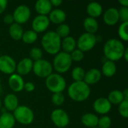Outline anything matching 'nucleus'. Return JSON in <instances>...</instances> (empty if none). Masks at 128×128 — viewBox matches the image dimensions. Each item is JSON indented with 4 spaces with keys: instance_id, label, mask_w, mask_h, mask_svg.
<instances>
[{
    "instance_id": "obj_1",
    "label": "nucleus",
    "mask_w": 128,
    "mask_h": 128,
    "mask_svg": "<svg viewBox=\"0 0 128 128\" xmlns=\"http://www.w3.org/2000/svg\"><path fill=\"white\" fill-rule=\"evenodd\" d=\"M125 49L124 44L120 40L111 38L106 41L103 50L106 58L115 62L123 58Z\"/></svg>"
},
{
    "instance_id": "obj_2",
    "label": "nucleus",
    "mask_w": 128,
    "mask_h": 128,
    "mask_svg": "<svg viewBox=\"0 0 128 128\" xmlns=\"http://www.w3.org/2000/svg\"><path fill=\"white\" fill-rule=\"evenodd\" d=\"M68 94L71 100L76 102H82L89 98L91 88L83 81L74 82L68 87Z\"/></svg>"
},
{
    "instance_id": "obj_3",
    "label": "nucleus",
    "mask_w": 128,
    "mask_h": 128,
    "mask_svg": "<svg viewBox=\"0 0 128 128\" xmlns=\"http://www.w3.org/2000/svg\"><path fill=\"white\" fill-rule=\"evenodd\" d=\"M61 44L62 39L54 31L46 32L41 38L42 47L50 55H56L60 52Z\"/></svg>"
},
{
    "instance_id": "obj_4",
    "label": "nucleus",
    "mask_w": 128,
    "mask_h": 128,
    "mask_svg": "<svg viewBox=\"0 0 128 128\" xmlns=\"http://www.w3.org/2000/svg\"><path fill=\"white\" fill-rule=\"evenodd\" d=\"M45 83L47 89L52 94L62 93L67 86L64 78L57 73H52L47 76L46 78Z\"/></svg>"
},
{
    "instance_id": "obj_5",
    "label": "nucleus",
    "mask_w": 128,
    "mask_h": 128,
    "mask_svg": "<svg viewBox=\"0 0 128 128\" xmlns=\"http://www.w3.org/2000/svg\"><path fill=\"white\" fill-rule=\"evenodd\" d=\"M72 60L70 54L64 52H59L55 55L52 68L57 72V74H64L69 70L72 65Z\"/></svg>"
},
{
    "instance_id": "obj_6",
    "label": "nucleus",
    "mask_w": 128,
    "mask_h": 128,
    "mask_svg": "<svg viewBox=\"0 0 128 128\" xmlns=\"http://www.w3.org/2000/svg\"><path fill=\"white\" fill-rule=\"evenodd\" d=\"M13 116L16 122L23 125L32 124L34 118L32 110L25 105L19 106L14 111Z\"/></svg>"
},
{
    "instance_id": "obj_7",
    "label": "nucleus",
    "mask_w": 128,
    "mask_h": 128,
    "mask_svg": "<svg viewBox=\"0 0 128 128\" xmlns=\"http://www.w3.org/2000/svg\"><path fill=\"white\" fill-rule=\"evenodd\" d=\"M98 38L95 34L85 32L82 34L76 40L77 49L82 52H88L92 50L97 44Z\"/></svg>"
},
{
    "instance_id": "obj_8",
    "label": "nucleus",
    "mask_w": 128,
    "mask_h": 128,
    "mask_svg": "<svg viewBox=\"0 0 128 128\" xmlns=\"http://www.w3.org/2000/svg\"><path fill=\"white\" fill-rule=\"evenodd\" d=\"M32 70L37 76L40 78H46L52 74L53 68L49 61L41 58L36 62H33Z\"/></svg>"
},
{
    "instance_id": "obj_9",
    "label": "nucleus",
    "mask_w": 128,
    "mask_h": 128,
    "mask_svg": "<svg viewBox=\"0 0 128 128\" xmlns=\"http://www.w3.org/2000/svg\"><path fill=\"white\" fill-rule=\"evenodd\" d=\"M50 118L58 128H65L70 122L68 114L62 109L54 110L51 113Z\"/></svg>"
},
{
    "instance_id": "obj_10",
    "label": "nucleus",
    "mask_w": 128,
    "mask_h": 128,
    "mask_svg": "<svg viewBox=\"0 0 128 128\" xmlns=\"http://www.w3.org/2000/svg\"><path fill=\"white\" fill-rule=\"evenodd\" d=\"M14 22L21 25L28 21L31 17V10L26 4H20L17 6L12 14Z\"/></svg>"
},
{
    "instance_id": "obj_11",
    "label": "nucleus",
    "mask_w": 128,
    "mask_h": 128,
    "mask_svg": "<svg viewBox=\"0 0 128 128\" xmlns=\"http://www.w3.org/2000/svg\"><path fill=\"white\" fill-rule=\"evenodd\" d=\"M16 63L14 59L8 56L2 55L0 56V71L4 74L11 75L16 71Z\"/></svg>"
},
{
    "instance_id": "obj_12",
    "label": "nucleus",
    "mask_w": 128,
    "mask_h": 128,
    "mask_svg": "<svg viewBox=\"0 0 128 128\" xmlns=\"http://www.w3.org/2000/svg\"><path fill=\"white\" fill-rule=\"evenodd\" d=\"M50 22L47 16L44 15H38L36 16L32 22V30L38 33L44 32L49 27Z\"/></svg>"
},
{
    "instance_id": "obj_13",
    "label": "nucleus",
    "mask_w": 128,
    "mask_h": 128,
    "mask_svg": "<svg viewBox=\"0 0 128 128\" xmlns=\"http://www.w3.org/2000/svg\"><path fill=\"white\" fill-rule=\"evenodd\" d=\"M93 108L95 112L101 116H106L112 109V104L106 98H99L94 101Z\"/></svg>"
},
{
    "instance_id": "obj_14",
    "label": "nucleus",
    "mask_w": 128,
    "mask_h": 128,
    "mask_svg": "<svg viewBox=\"0 0 128 128\" xmlns=\"http://www.w3.org/2000/svg\"><path fill=\"white\" fill-rule=\"evenodd\" d=\"M104 22L109 26L116 25L119 21L118 9L116 8H110L105 10L103 15Z\"/></svg>"
},
{
    "instance_id": "obj_15",
    "label": "nucleus",
    "mask_w": 128,
    "mask_h": 128,
    "mask_svg": "<svg viewBox=\"0 0 128 128\" xmlns=\"http://www.w3.org/2000/svg\"><path fill=\"white\" fill-rule=\"evenodd\" d=\"M33 61L29 58H24L16 64V71L20 76H25L28 74L32 70Z\"/></svg>"
},
{
    "instance_id": "obj_16",
    "label": "nucleus",
    "mask_w": 128,
    "mask_h": 128,
    "mask_svg": "<svg viewBox=\"0 0 128 128\" xmlns=\"http://www.w3.org/2000/svg\"><path fill=\"white\" fill-rule=\"evenodd\" d=\"M8 86L14 92H20L23 90L24 80L21 76L17 74H13L10 75L8 78Z\"/></svg>"
},
{
    "instance_id": "obj_17",
    "label": "nucleus",
    "mask_w": 128,
    "mask_h": 128,
    "mask_svg": "<svg viewBox=\"0 0 128 128\" xmlns=\"http://www.w3.org/2000/svg\"><path fill=\"white\" fill-rule=\"evenodd\" d=\"M101 77H102V74L99 69L92 68L88 70L87 72H86L83 82L90 86L92 85L97 84L100 80Z\"/></svg>"
},
{
    "instance_id": "obj_18",
    "label": "nucleus",
    "mask_w": 128,
    "mask_h": 128,
    "mask_svg": "<svg viewBox=\"0 0 128 128\" xmlns=\"http://www.w3.org/2000/svg\"><path fill=\"white\" fill-rule=\"evenodd\" d=\"M67 17V14L62 9L60 8H56L54 10H52L50 13L49 14V20L50 22L54 23V24H62L65 21Z\"/></svg>"
},
{
    "instance_id": "obj_19",
    "label": "nucleus",
    "mask_w": 128,
    "mask_h": 128,
    "mask_svg": "<svg viewBox=\"0 0 128 128\" xmlns=\"http://www.w3.org/2000/svg\"><path fill=\"white\" fill-rule=\"evenodd\" d=\"M3 104L7 112H14L19 106V100L14 94H8L4 97Z\"/></svg>"
},
{
    "instance_id": "obj_20",
    "label": "nucleus",
    "mask_w": 128,
    "mask_h": 128,
    "mask_svg": "<svg viewBox=\"0 0 128 128\" xmlns=\"http://www.w3.org/2000/svg\"><path fill=\"white\" fill-rule=\"evenodd\" d=\"M34 8L38 15L46 16L52 10V6L50 0H38L35 2Z\"/></svg>"
},
{
    "instance_id": "obj_21",
    "label": "nucleus",
    "mask_w": 128,
    "mask_h": 128,
    "mask_svg": "<svg viewBox=\"0 0 128 128\" xmlns=\"http://www.w3.org/2000/svg\"><path fill=\"white\" fill-rule=\"evenodd\" d=\"M86 11L90 17L94 19L101 16L104 12L102 5L97 2H89L86 7Z\"/></svg>"
},
{
    "instance_id": "obj_22",
    "label": "nucleus",
    "mask_w": 128,
    "mask_h": 128,
    "mask_svg": "<svg viewBox=\"0 0 128 128\" xmlns=\"http://www.w3.org/2000/svg\"><path fill=\"white\" fill-rule=\"evenodd\" d=\"M98 119L99 118L97 115L91 112H88L82 116L81 122L85 127L88 128H98Z\"/></svg>"
},
{
    "instance_id": "obj_23",
    "label": "nucleus",
    "mask_w": 128,
    "mask_h": 128,
    "mask_svg": "<svg viewBox=\"0 0 128 128\" xmlns=\"http://www.w3.org/2000/svg\"><path fill=\"white\" fill-rule=\"evenodd\" d=\"M15 123L16 121L12 113L4 112L0 116V128H14Z\"/></svg>"
},
{
    "instance_id": "obj_24",
    "label": "nucleus",
    "mask_w": 128,
    "mask_h": 128,
    "mask_svg": "<svg viewBox=\"0 0 128 128\" xmlns=\"http://www.w3.org/2000/svg\"><path fill=\"white\" fill-rule=\"evenodd\" d=\"M76 47V40L72 36H68L63 39H62L61 48H62L63 52L70 54Z\"/></svg>"
},
{
    "instance_id": "obj_25",
    "label": "nucleus",
    "mask_w": 128,
    "mask_h": 128,
    "mask_svg": "<svg viewBox=\"0 0 128 128\" xmlns=\"http://www.w3.org/2000/svg\"><path fill=\"white\" fill-rule=\"evenodd\" d=\"M117 71V67L114 62L106 60L102 65L101 68V74L106 76V77H112L113 76Z\"/></svg>"
},
{
    "instance_id": "obj_26",
    "label": "nucleus",
    "mask_w": 128,
    "mask_h": 128,
    "mask_svg": "<svg viewBox=\"0 0 128 128\" xmlns=\"http://www.w3.org/2000/svg\"><path fill=\"white\" fill-rule=\"evenodd\" d=\"M83 27L86 32L94 34L99 28V24L96 19L88 16L83 21Z\"/></svg>"
},
{
    "instance_id": "obj_27",
    "label": "nucleus",
    "mask_w": 128,
    "mask_h": 128,
    "mask_svg": "<svg viewBox=\"0 0 128 128\" xmlns=\"http://www.w3.org/2000/svg\"><path fill=\"white\" fill-rule=\"evenodd\" d=\"M9 34L10 38L14 40H20L22 39V34H23V28L21 26V25H19L16 22H14L9 26L8 29Z\"/></svg>"
},
{
    "instance_id": "obj_28",
    "label": "nucleus",
    "mask_w": 128,
    "mask_h": 128,
    "mask_svg": "<svg viewBox=\"0 0 128 128\" xmlns=\"http://www.w3.org/2000/svg\"><path fill=\"white\" fill-rule=\"evenodd\" d=\"M107 100L110 101V103L111 104L118 105L124 100V98L122 91L115 89L110 92V94H108V97H107Z\"/></svg>"
},
{
    "instance_id": "obj_29",
    "label": "nucleus",
    "mask_w": 128,
    "mask_h": 128,
    "mask_svg": "<svg viewBox=\"0 0 128 128\" xmlns=\"http://www.w3.org/2000/svg\"><path fill=\"white\" fill-rule=\"evenodd\" d=\"M22 40L26 44H32L38 40V34L32 30H27L23 32Z\"/></svg>"
},
{
    "instance_id": "obj_30",
    "label": "nucleus",
    "mask_w": 128,
    "mask_h": 128,
    "mask_svg": "<svg viewBox=\"0 0 128 128\" xmlns=\"http://www.w3.org/2000/svg\"><path fill=\"white\" fill-rule=\"evenodd\" d=\"M86 74V70L81 67H76L72 70L71 77L74 82L83 81Z\"/></svg>"
},
{
    "instance_id": "obj_31",
    "label": "nucleus",
    "mask_w": 128,
    "mask_h": 128,
    "mask_svg": "<svg viewBox=\"0 0 128 128\" xmlns=\"http://www.w3.org/2000/svg\"><path fill=\"white\" fill-rule=\"evenodd\" d=\"M70 32V28L68 24L62 23L58 26L56 33L60 37L61 39H63L68 36H69Z\"/></svg>"
},
{
    "instance_id": "obj_32",
    "label": "nucleus",
    "mask_w": 128,
    "mask_h": 128,
    "mask_svg": "<svg viewBox=\"0 0 128 128\" xmlns=\"http://www.w3.org/2000/svg\"><path fill=\"white\" fill-rule=\"evenodd\" d=\"M128 22H122V24H120V26H118V36L124 41H128Z\"/></svg>"
},
{
    "instance_id": "obj_33",
    "label": "nucleus",
    "mask_w": 128,
    "mask_h": 128,
    "mask_svg": "<svg viewBox=\"0 0 128 128\" xmlns=\"http://www.w3.org/2000/svg\"><path fill=\"white\" fill-rule=\"evenodd\" d=\"M112 124L111 118L108 116H102L98 119V128H110Z\"/></svg>"
},
{
    "instance_id": "obj_34",
    "label": "nucleus",
    "mask_w": 128,
    "mask_h": 128,
    "mask_svg": "<svg viewBox=\"0 0 128 128\" xmlns=\"http://www.w3.org/2000/svg\"><path fill=\"white\" fill-rule=\"evenodd\" d=\"M29 56H30V58H29L30 59H32L33 62H36V61L42 58L43 52H42L41 49H40L38 47H33L32 49H31V50L29 52Z\"/></svg>"
},
{
    "instance_id": "obj_35",
    "label": "nucleus",
    "mask_w": 128,
    "mask_h": 128,
    "mask_svg": "<svg viewBox=\"0 0 128 128\" xmlns=\"http://www.w3.org/2000/svg\"><path fill=\"white\" fill-rule=\"evenodd\" d=\"M118 112L121 116L124 118L128 117V100H124L121 104H118Z\"/></svg>"
},
{
    "instance_id": "obj_36",
    "label": "nucleus",
    "mask_w": 128,
    "mask_h": 128,
    "mask_svg": "<svg viewBox=\"0 0 128 128\" xmlns=\"http://www.w3.org/2000/svg\"><path fill=\"white\" fill-rule=\"evenodd\" d=\"M51 100L54 105L61 106L64 104L65 98L62 93H55V94H52Z\"/></svg>"
},
{
    "instance_id": "obj_37",
    "label": "nucleus",
    "mask_w": 128,
    "mask_h": 128,
    "mask_svg": "<svg viewBox=\"0 0 128 128\" xmlns=\"http://www.w3.org/2000/svg\"><path fill=\"white\" fill-rule=\"evenodd\" d=\"M70 56L72 62H81L84 58V52L78 49H76L72 52H70Z\"/></svg>"
},
{
    "instance_id": "obj_38",
    "label": "nucleus",
    "mask_w": 128,
    "mask_h": 128,
    "mask_svg": "<svg viewBox=\"0 0 128 128\" xmlns=\"http://www.w3.org/2000/svg\"><path fill=\"white\" fill-rule=\"evenodd\" d=\"M119 20H122V22H128V8L122 7L118 10Z\"/></svg>"
},
{
    "instance_id": "obj_39",
    "label": "nucleus",
    "mask_w": 128,
    "mask_h": 128,
    "mask_svg": "<svg viewBox=\"0 0 128 128\" xmlns=\"http://www.w3.org/2000/svg\"><path fill=\"white\" fill-rule=\"evenodd\" d=\"M23 89H25L27 92H32L35 89V86L32 82H26L24 83Z\"/></svg>"
},
{
    "instance_id": "obj_40",
    "label": "nucleus",
    "mask_w": 128,
    "mask_h": 128,
    "mask_svg": "<svg viewBox=\"0 0 128 128\" xmlns=\"http://www.w3.org/2000/svg\"><path fill=\"white\" fill-rule=\"evenodd\" d=\"M3 21L5 24L7 25H11L14 22V17L12 16V14H6L4 18H3Z\"/></svg>"
},
{
    "instance_id": "obj_41",
    "label": "nucleus",
    "mask_w": 128,
    "mask_h": 128,
    "mask_svg": "<svg viewBox=\"0 0 128 128\" xmlns=\"http://www.w3.org/2000/svg\"><path fill=\"white\" fill-rule=\"evenodd\" d=\"M7 5H8V2L6 0H0V14L5 10Z\"/></svg>"
},
{
    "instance_id": "obj_42",
    "label": "nucleus",
    "mask_w": 128,
    "mask_h": 128,
    "mask_svg": "<svg viewBox=\"0 0 128 128\" xmlns=\"http://www.w3.org/2000/svg\"><path fill=\"white\" fill-rule=\"evenodd\" d=\"M50 3H51L52 7L53 6L54 7H58V6H60L62 4V0H50Z\"/></svg>"
},
{
    "instance_id": "obj_43",
    "label": "nucleus",
    "mask_w": 128,
    "mask_h": 128,
    "mask_svg": "<svg viewBox=\"0 0 128 128\" xmlns=\"http://www.w3.org/2000/svg\"><path fill=\"white\" fill-rule=\"evenodd\" d=\"M118 3L122 6V7H125L128 8V0H119Z\"/></svg>"
},
{
    "instance_id": "obj_44",
    "label": "nucleus",
    "mask_w": 128,
    "mask_h": 128,
    "mask_svg": "<svg viewBox=\"0 0 128 128\" xmlns=\"http://www.w3.org/2000/svg\"><path fill=\"white\" fill-rule=\"evenodd\" d=\"M124 58V59L125 60V62H128V48H126V49H125L124 52V55H123V58Z\"/></svg>"
},
{
    "instance_id": "obj_45",
    "label": "nucleus",
    "mask_w": 128,
    "mask_h": 128,
    "mask_svg": "<svg viewBox=\"0 0 128 128\" xmlns=\"http://www.w3.org/2000/svg\"><path fill=\"white\" fill-rule=\"evenodd\" d=\"M124 100H128V88H125L123 92H122Z\"/></svg>"
},
{
    "instance_id": "obj_46",
    "label": "nucleus",
    "mask_w": 128,
    "mask_h": 128,
    "mask_svg": "<svg viewBox=\"0 0 128 128\" xmlns=\"http://www.w3.org/2000/svg\"><path fill=\"white\" fill-rule=\"evenodd\" d=\"M1 82H2V81H1V78H0V94H1V93H2V86Z\"/></svg>"
},
{
    "instance_id": "obj_47",
    "label": "nucleus",
    "mask_w": 128,
    "mask_h": 128,
    "mask_svg": "<svg viewBox=\"0 0 128 128\" xmlns=\"http://www.w3.org/2000/svg\"><path fill=\"white\" fill-rule=\"evenodd\" d=\"M2 109V100H0V110Z\"/></svg>"
},
{
    "instance_id": "obj_48",
    "label": "nucleus",
    "mask_w": 128,
    "mask_h": 128,
    "mask_svg": "<svg viewBox=\"0 0 128 128\" xmlns=\"http://www.w3.org/2000/svg\"></svg>"
}]
</instances>
